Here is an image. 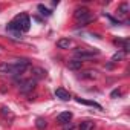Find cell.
Returning a JSON list of instances; mask_svg holds the SVG:
<instances>
[{
  "instance_id": "1",
  "label": "cell",
  "mask_w": 130,
  "mask_h": 130,
  "mask_svg": "<svg viewBox=\"0 0 130 130\" xmlns=\"http://www.w3.org/2000/svg\"><path fill=\"white\" fill-rule=\"evenodd\" d=\"M29 28H31V19L25 12L15 15V19L12 22H9L8 26H6V29L12 34H15V35H22V32H28Z\"/></svg>"
},
{
  "instance_id": "2",
  "label": "cell",
  "mask_w": 130,
  "mask_h": 130,
  "mask_svg": "<svg viewBox=\"0 0 130 130\" xmlns=\"http://www.w3.org/2000/svg\"><path fill=\"white\" fill-rule=\"evenodd\" d=\"M100 54V51L98 49H83V47H78V49H75V52H74V55H75V58L77 60H84V58H92L93 55H98Z\"/></svg>"
},
{
  "instance_id": "3",
  "label": "cell",
  "mask_w": 130,
  "mask_h": 130,
  "mask_svg": "<svg viewBox=\"0 0 130 130\" xmlns=\"http://www.w3.org/2000/svg\"><path fill=\"white\" fill-rule=\"evenodd\" d=\"M35 84H37V81L34 78H29V80H25L23 83H20L19 89H20L22 93H29V92H32L35 89Z\"/></svg>"
},
{
  "instance_id": "4",
  "label": "cell",
  "mask_w": 130,
  "mask_h": 130,
  "mask_svg": "<svg viewBox=\"0 0 130 130\" xmlns=\"http://www.w3.org/2000/svg\"><path fill=\"white\" fill-rule=\"evenodd\" d=\"M0 74H12L15 75V68L12 63H0Z\"/></svg>"
},
{
  "instance_id": "5",
  "label": "cell",
  "mask_w": 130,
  "mask_h": 130,
  "mask_svg": "<svg viewBox=\"0 0 130 130\" xmlns=\"http://www.w3.org/2000/svg\"><path fill=\"white\" fill-rule=\"evenodd\" d=\"M55 96H57L58 100H61V101H69V100L72 98V95H71L68 90H64L63 87H58V89L55 90Z\"/></svg>"
},
{
  "instance_id": "6",
  "label": "cell",
  "mask_w": 130,
  "mask_h": 130,
  "mask_svg": "<svg viewBox=\"0 0 130 130\" xmlns=\"http://www.w3.org/2000/svg\"><path fill=\"white\" fill-rule=\"evenodd\" d=\"M57 46H58L60 49H69V47L74 46V40H72V38H60V40L57 41Z\"/></svg>"
},
{
  "instance_id": "7",
  "label": "cell",
  "mask_w": 130,
  "mask_h": 130,
  "mask_svg": "<svg viewBox=\"0 0 130 130\" xmlns=\"http://www.w3.org/2000/svg\"><path fill=\"white\" fill-rule=\"evenodd\" d=\"M72 119V113L71 112H61L58 116H57V121L60 124H66V122H71Z\"/></svg>"
},
{
  "instance_id": "8",
  "label": "cell",
  "mask_w": 130,
  "mask_h": 130,
  "mask_svg": "<svg viewBox=\"0 0 130 130\" xmlns=\"http://www.w3.org/2000/svg\"><path fill=\"white\" fill-rule=\"evenodd\" d=\"M95 20V15H92L90 12L89 14H86L84 17H81V19H78L77 22H78V26H86V25H89L90 22H93Z\"/></svg>"
},
{
  "instance_id": "9",
  "label": "cell",
  "mask_w": 130,
  "mask_h": 130,
  "mask_svg": "<svg viewBox=\"0 0 130 130\" xmlns=\"http://www.w3.org/2000/svg\"><path fill=\"white\" fill-rule=\"evenodd\" d=\"M32 77H34L35 81L37 80H41V78L46 77V71L41 69V68H32Z\"/></svg>"
},
{
  "instance_id": "10",
  "label": "cell",
  "mask_w": 130,
  "mask_h": 130,
  "mask_svg": "<svg viewBox=\"0 0 130 130\" xmlns=\"http://www.w3.org/2000/svg\"><path fill=\"white\" fill-rule=\"evenodd\" d=\"M81 66H83V61H80L77 58H74V60H71L68 63V68L72 69V71H78V69H81Z\"/></svg>"
},
{
  "instance_id": "11",
  "label": "cell",
  "mask_w": 130,
  "mask_h": 130,
  "mask_svg": "<svg viewBox=\"0 0 130 130\" xmlns=\"http://www.w3.org/2000/svg\"><path fill=\"white\" fill-rule=\"evenodd\" d=\"M77 103L78 104H84V106H90V107H96L98 110H101L103 107L98 104V103H95V101H87V100H81V98H77Z\"/></svg>"
},
{
  "instance_id": "12",
  "label": "cell",
  "mask_w": 130,
  "mask_h": 130,
  "mask_svg": "<svg viewBox=\"0 0 130 130\" xmlns=\"http://www.w3.org/2000/svg\"><path fill=\"white\" fill-rule=\"evenodd\" d=\"M89 12H90V11H89L87 8H84V6H83V8H77V9H75V14H74V17L78 20V19L84 17L86 14H89Z\"/></svg>"
},
{
  "instance_id": "13",
  "label": "cell",
  "mask_w": 130,
  "mask_h": 130,
  "mask_svg": "<svg viewBox=\"0 0 130 130\" xmlns=\"http://www.w3.org/2000/svg\"><path fill=\"white\" fill-rule=\"evenodd\" d=\"M35 127H37L38 130H46V127H47V121H46L44 118H37V121H35Z\"/></svg>"
},
{
  "instance_id": "14",
  "label": "cell",
  "mask_w": 130,
  "mask_h": 130,
  "mask_svg": "<svg viewBox=\"0 0 130 130\" xmlns=\"http://www.w3.org/2000/svg\"><path fill=\"white\" fill-rule=\"evenodd\" d=\"M115 44H116V46H122V51L127 54V51H128V40H127V38H125V40L116 38V40H115Z\"/></svg>"
},
{
  "instance_id": "15",
  "label": "cell",
  "mask_w": 130,
  "mask_h": 130,
  "mask_svg": "<svg viewBox=\"0 0 130 130\" xmlns=\"http://www.w3.org/2000/svg\"><path fill=\"white\" fill-rule=\"evenodd\" d=\"M93 122L92 121H83L80 124V130H93Z\"/></svg>"
},
{
  "instance_id": "16",
  "label": "cell",
  "mask_w": 130,
  "mask_h": 130,
  "mask_svg": "<svg viewBox=\"0 0 130 130\" xmlns=\"http://www.w3.org/2000/svg\"><path fill=\"white\" fill-rule=\"evenodd\" d=\"M37 9L40 11V14H41V15H46V17H49V15L52 14V11H51V9H47L44 5H38V6H37Z\"/></svg>"
},
{
  "instance_id": "17",
  "label": "cell",
  "mask_w": 130,
  "mask_h": 130,
  "mask_svg": "<svg viewBox=\"0 0 130 130\" xmlns=\"http://www.w3.org/2000/svg\"><path fill=\"white\" fill-rule=\"evenodd\" d=\"M124 57H125V52H124V51H119V52H116V54L112 57V63H116V61L122 60Z\"/></svg>"
},
{
  "instance_id": "18",
  "label": "cell",
  "mask_w": 130,
  "mask_h": 130,
  "mask_svg": "<svg viewBox=\"0 0 130 130\" xmlns=\"http://www.w3.org/2000/svg\"><path fill=\"white\" fill-rule=\"evenodd\" d=\"M83 78H90V80H93V78H96V72H95V71H86V72L83 74Z\"/></svg>"
},
{
  "instance_id": "19",
  "label": "cell",
  "mask_w": 130,
  "mask_h": 130,
  "mask_svg": "<svg viewBox=\"0 0 130 130\" xmlns=\"http://www.w3.org/2000/svg\"><path fill=\"white\" fill-rule=\"evenodd\" d=\"M2 115H3L5 118H8V116H9V118L12 119V113H11V110H9L8 107H2Z\"/></svg>"
},
{
  "instance_id": "20",
  "label": "cell",
  "mask_w": 130,
  "mask_h": 130,
  "mask_svg": "<svg viewBox=\"0 0 130 130\" xmlns=\"http://www.w3.org/2000/svg\"><path fill=\"white\" fill-rule=\"evenodd\" d=\"M128 9H130L128 3H122V5L119 6V12H122V14H127V12H128Z\"/></svg>"
},
{
  "instance_id": "21",
  "label": "cell",
  "mask_w": 130,
  "mask_h": 130,
  "mask_svg": "<svg viewBox=\"0 0 130 130\" xmlns=\"http://www.w3.org/2000/svg\"><path fill=\"white\" fill-rule=\"evenodd\" d=\"M63 130H74V124H72V122H66V124H63Z\"/></svg>"
},
{
  "instance_id": "22",
  "label": "cell",
  "mask_w": 130,
  "mask_h": 130,
  "mask_svg": "<svg viewBox=\"0 0 130 130\" xmlns=\"http://www.w3.org/2000/svg\"><path fill=\"white\" fill-rule=\"evenodd\" d=\"M110 96H112V98H116V96H121V90H118V89H116V90H113V92L110 93Z\"/></svg>"
},
{
  "instance_id": "23",
  "label": "cell",
  "mask_w": 130,
  "mask_h": 130,
  "mask_svg": "<svg viewBox=\"0 0 130 130\" xmlns=\"http://www.w3.org/2000/svg\"><path fill=\"white\" fill-rule=\"evenodd\" d=\"M2 49H3V47H2V46H0V52H2Z\"/></svg>"
}]
</instances>
